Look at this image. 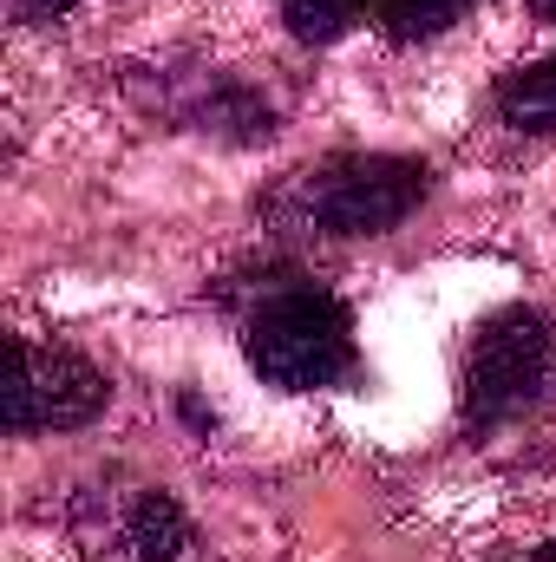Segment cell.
Segmentation results:
<instances>
[{
  "mask_svg": "<svg viewBox=\"0 0 556 562\" xmlns=\"http://www.w3.org/2000/svg\"><path fill=\"white\" fill-rule=\"evenodd\" d=\"M425 203V164L367 150V157H334L301 177V216L321 236H387Z\"/></svg>",
  "mask_w": 556,
  "mask_h": 562,
  "instance_id": "4",
  "label": "cell"
},
{
  "mask_svg": "<svg viewBox=\"0 0 556 562\" xmlns=\"http://www.w3.org/2000/svg\"><path fill=\"white\" fill-rule=\"evenodd\" d=\"M531 562H556V537H551V543H544V550H537Z\"/></svg>",
  "mask_w": 556,
  "mask_h": 562,
  "instance_id": "10",
  "label": "cell"
},
{
  "mask_svg": "<svg viewBox=\"0 0 556 562\" xmlns=\"http://www.w3.org/2000/svg\"><path fill=\"white\" fill-rule=\"evenodd\" d=\"M471 0H380L374 7V20H380V33L387 40H400V46H413V40H438L445 26H458V13H465Z\"/></svg>",
  "mask_w": 556,
  "mask_h": 562,
  "instance_id": "7",
  "label": "cell"
},
{
  "mask_svg": "<svg viewBox=\"0 0 556 562\" xmlns=\"http://www.w3.org/2000/svg\"><path fill=\"white\" fill-rule=\"evenodd\" d=\"M249 367L281 393H321L354 373V314L327 288H269L256 314L243 321Z\"/></svg>",
  "mask_w": 556,
  "mask_h": 562,
  "instance_id": "1",
  "label": "cell"
},
{
  "mask_svg": "<svg viewBox=\"0 0 556 562\" xmlns=\"http://www.w3.org/2000/svg\"><path fill=\"white\" fill-rule=\"evenodd\" d=\"M531 7H537V13H544V20H556V0H531Z\"/></svg>",
  "mask_w": 556,
  "mask_h": 562,
  "instance_id": "11",
  "label": "cell"
},
{
  "mask_svg": "<svg viewBox=\"0 0 556 562\" xmlns=\"http://www.w3.org/2000/svg\"><path fill=\"white\" fill-rule=\"evenodd\" d=\"M498 119L511 132H531V138H551L556 132V53L537 66H518L504 86H498Z\"/></svg>",
  "mask_w": 556,
  "mask_h": 562,
  "instance_id": "6",
  "label": "cell"
},
{
  "mask_svg": "<svg viewBox=\"0 0 556 562\" xmlns=\"http://www.w3.org/2000/svg\"><path fill=\"white\" fill-rule=\"evenodd\" d=\"M556 380V327L544 307H498L458 367V400L471 431H498V425L524 419Z\"/></svg>",
  "mask_w": 556,
  "mask_h": 562,
  "instance_id": "3",
  "label": "cell"
},
{
  "mask_svg": "<svg viewBox=\"0 0 556 562\" xmlns=\"http://www.w3.org/2000/svg\"><path fill=\"white\" fill-rule=\"evenodd\" d=\"M367 13V0H281V20H288V33L294 40H341L354 20Z\"/></svg>",
  "mask_w": 556,
  "mask_h": 562,
  "instance_id": "8",
  "label": "cell"
},
{
  "mask_svg": "<svg viewBox=\"0 0 556 562\" xmlns=\"http://www.w3.org/2000/svg\"><path fill=\"white\" fill-rule=\"evenodd\" d=\"M66 537L86 562H197V530L164 484L105 471L73 491Z\"/></svg>",
  "mask_w": 556,
  "mask_h": 562,
  "instance_id": "2",
  "label": "cell"
},
{
  "mask_svg": "<svg viewBox=\"0 0 556 562\" xmlns=\"http://www.w3.org/2000/svg\"><path fill=\"white\" fill-rule=\"evenodd\" d=\"M112 406V380L73 353L13 334V380H7V431H79Z\"/></svg>",
  "mask_w": 556,
  "mask_h": 562,
  "instance_id": "5",
  "label": "cell"
},
{
  "mask_svg": "<svg viewBox=\"0 0 556 562\" xmlns=\"http://www.w3.org/2000/svg\"><path fill=\"white\" fill-rule=\"evenodd\" d=\"M20 7V20H59V13H73L79 0H13Z\"/></svg>",
  "mask_w": 556,
  "mask_h": 562,
  "instance_id": "9",
  "label": "cell"
}]
</instances>
